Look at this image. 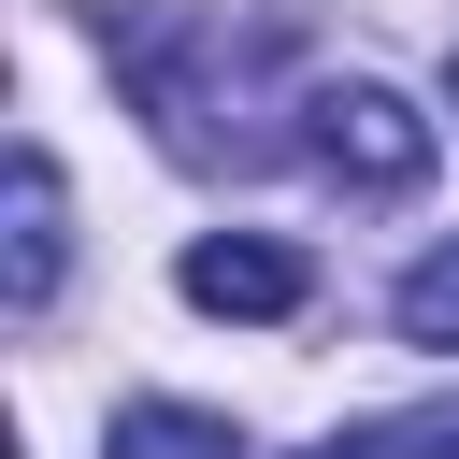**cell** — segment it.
Here are the masks:
<instances>
[{"label":"cell","mask_w":459,"mask_h":459,"mask_svg":"<svg viewBox=\"0 0 459 459\" xmlns=\"http://www.w3.org/2000/svg\"><path fill=\"white\" fill-rule=\"evenodd\" d=\"M373 459H459V387H445V402H402V416L373 430Z\"/></svg>","instance_id":"obj_6"},{"label":"cell","mask_w":459,"mask_h":459,"mask_svg":"<svg viewBox=\"0 0 459 459\" xmlns=\"http://www.w3.org/2000/svg\"><path fill=\"white\" fill-rule=\"evenodd\" d=\"M301 459H373V445H301Z\"/></svg>","instance_id":"obj_7"},{"label":"cell","mask_w":459,"mask_h":459,"mask_svg":"<svg viewBox=\"0 0 459 459\" xmlns=\"http://www.w3.org/2000/svg\"><path fill=\"white\" fill-rule=\"evenodd\" d=\"M186 301L201 316H301L316 301V273H301V244H273V230H215V244H186Z\"/></svg>","instance_id":"obj_2"},{"label":"cell","mask_w":459,"mask_h":459,"mask_svg":"<svg viewBox=\"0 0 459 459\" xmlns=\"http://www.w3.org/2000/svg\"><path fill=\"white\" fill-rule=\"evenodd\" d=\"M57 244H72V201H57V158L29 143V158H14V316L57 301Z\"/></svg>","instance_id":"obj_3"},{"label":"cell","mask_w":459,"mask_h":459,"mask_svg":"<svg viewBox=\"0 0 459 459\" xmlns=\"http://www.w3.org/2000/svg\"><path fill=\"white\" fill-rule=\"evenodd\" d=\"M100 459H244V445H230V430H215L201 402H129Z\"/></svg>","instance_id":"obj_4"},{"label":"cell","mask_w":459,"mask_h":459,"mask_svg":"<svg viewBox=\"0 0 459 459\" xmlns=\"http://www.w3.org/2000/svg\"><path fill=\"white\" fill-rule=\"evenodd\" d=\"M301 158L330 186H359V201H402V186H430V115L402 86H373V72H344V86L301 100Z\"/></svg>","instance_id":"obj_1"},{"label":"cell","mask_w":459,"mask_h":459,"mask_svg":"<svg viewBox=\"0 0 459 459\" xmlns=\"http://www.w3.org/2000/svg\"><path fill=\"white\" fill-rule=\"evenodd\" d=\"M402 344H459V244H430L402 273Z\"/></svg>","instance_id":"obj_5"}]
</instances>
